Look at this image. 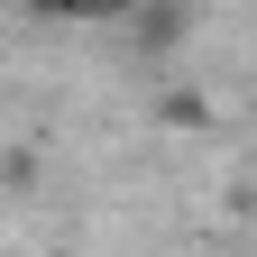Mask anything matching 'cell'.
I'll return each mask as SVG.
<instances>
[{
  "label": "cell",
  "mask_w": 257,
  "mask_h": 257,
  "mask_svg": "<svg viewBox=\"0 0 257 257\" xmlns=\"http://www.w3.org/2000/svg\"><path fill=\"white\" fill-rule=\"evenodd\" d=\"M128 28H138V46H184L193 37V0H128Z\"/></svg>",
  "instance_id": "obj_1"
},
{
  "label": "cell",
  "mask_w": 257,
  "mask_h": 257,
  "mask_svg": "<svg viewBox=\"0 0 257 257\" xmlns=\"http://www.w3.org/2000/svg\"><path fill=\"white\" fill-rule=\"evenodd\" d=\"M37 19H55V28H119L128 19V0H28Z\"/></svg>",
  "instance_id": "obj_2"
}]
</instances>
